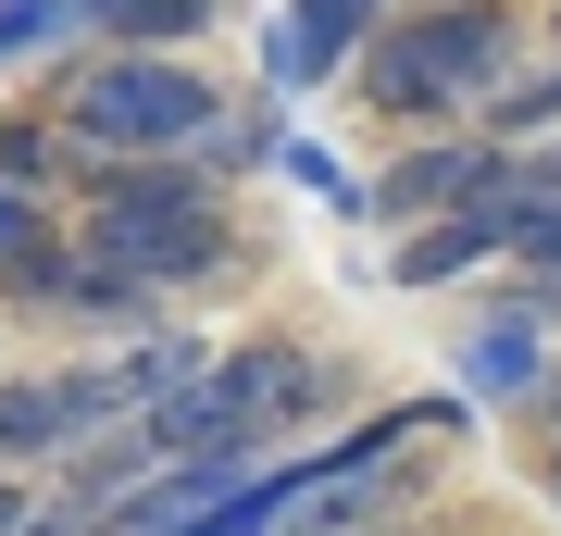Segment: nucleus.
I'll return each mask as SVG.
<instances>
[{
  "instance_id": "nucleus-1",
  "label": "nucleus",
  "mask_w": 561,
  "mask_h": 536,
  "mask_svg": "<svg viewBox=\"0 0 561 536\" xmlns=\"http://www.w3.org/2000/svg\"><path fill=\"white\" fill-rule=\"evenodd\" d=\"M88 175H101V199H88V262H113L125 287H201L225 275V262H250L238 250V225H225V199L187 175L175 150H88Z\"/></svg>"
},
{
  "instance_id": "nucleus-13",
  "label": "nucleus",
  "mask_w": 561,
  "mask_h": 536,
  "mask_svg": "<svg viewBox=\"0 0 561 536\" xmlns=\"http://www.w3.org/2000/svg\"><path fill=\"white\" fill-rule=\"evenodd\" d=\"M50 238V225H38V199H25L13 175H0V262H25V250H38Z\"/></svg>"
},
{
  "instance_id": "nucleus-9",
  "label": "nucleus",
  "mask_w": 561,
  "mask_h": 536,
  "mask_svg": "<svg viewBox=\"0 0 561 536\" xmlns=\"http://www.w3.org/2000/svg\"><path fill=\"white\" fill-rule=\"evenodd\" d=\"M76 437H88V412L62 375H0V461H62Z\"/></svg>"
},
{
  "instance_id": "nucleus-12",
  "label": "nucleus",
  "mask_w": 561,
  "mask_h": 536,
  "mask_svg": "<svg viewBox=\"0 0 561 536\" xmlns=\"http://www.w3.org/2000/svg\"><path fill=\"white\" fill-rule=\"evenodd\" d=\"M0 175H13V187H50L62 175V138H50V125H0Z\"/></svg>"
},
{
  "instance_id": "nucleus-14",
  "label": "nucleus",
  "mask_w": 561,
  "mask_h": 536,
  "mask_svg": "<svg viewBox=\"0 0 561 536\" xmlns=\"http://www.w3.org/2000/svg\"><path fill=\"white\" fill-rule=\"evenodd\" d=\"M0 536H25V487L13 475H0Z\"/></svg>"
},
{
  "instance_id": "nucleus-2",
  "label": "nucleus",
  "mask_w": 561,
  "mask_h": 536,
  "mask_svg": "<svg viewBox=\"0 0 561 536\" xmlns=\"http://www.w3.org/2000/svg\"><path fill=\"white\" fill-rule=\"evenodd\" d=\"M512 62H524V13H512V0H437V13L375 25V50H362V100H375L387 125L474 113V100L512 88Z\"/></svg>"
},
{
  "instance_id": "nucleus-4",
  "label": "nucleus",
  "mask_w": 561,
  "mask_h": 536,
  "mask_svg": "<svg viewBox=\"0 0 561 536\" xmlns=\"http://www.w3.org/2000/svg\"><path fill=\"white\" fill-rule=\"evenodd\" d=\"M213 113H225L213 76H187L175 50H138V38H113L76 88H62V138L76 150H201Z\"/></svg>"
},
{
  "instance_id": "nucleus-15",
  "label": "nucleus",
  "mask_w": 561,
  "mask_h": 536,
  "mask_svg": "<svg viewBox=\"0 0 561 536\" xmlns=\"http://www.w3.org/2000/svg\"><path fill=\"white\" fill-rule=\"evenodd\" d=\"M549 424H561V362H549Z\"/></svg>"
},
{
  "instance_id": "nucleus-10",
  "label": "nucleus",
  "mask_w": 561,
  "mask_h": 536,
  "mask_svg": "<svg viewBox=\"0 0 561 536\" xmlns=\"http://www.w3.org/2000/svg\"><path fill=\"white\" fill-rule=\"evenodd\" d=\"M88 25L101 38H138V50H175V38L213 25V0H88Z\"/></svg>"
},
{
  "instance_id": "nucleus-3",
  "label": "nucleus",
  "mask_w": 561,
  "mask_h": 536,
  "mask_svg": "<svg viewBox=\"0 0 561 536\" xmlns=\"http://www.w3.org/2000/svg\"><path fill=\"white\" fill-rule=\"evenodd\" d=\"M300 412H324V375L287 338H262V350H225V362H201L175 399L150 412V437H162V461H201V475H250L262 449L287 437Z\"/></svg>"
},
{
  "instance_id": "nucleus-6",
  "label": "nucleus",
  "mask_w": 561,
  "mask_h": 536,
  "mask_svg": "<svg viewBox=\"0 0 561 536\" xmlns=\"http://www.w3.org/2000/svg\"><path fill=\"white\" fill-rule=\"evenodd\" d=\"M375 25H387V0H287V25H275V88H324L337 62L375 50Z\"/></svg>"
},
{
  "instance_id": "nucleus-17",
  "label": "nucleus",
  "mask_w": 561,
  "mask_h": 536,
  "mask_svg": "<svg viewBox=\"0 0 561 536\" xmlns=\"http://www.w3.org/2000/svg\"><path fill=\"white\" fill-rule=\"evenodd\" d=\"M549 487H561V437H549Z\"/></svg>"
},
{
  "instance_id": "nucleus-8",
  "label": "nucleus",
  "mask_w": 561,
  "mask_h": 536,
  "mask_svg": "<svg viewBox=\"0 0 561 536\" xmlns=\"http://www.w3.org/2000/svg\"><path fill=\"white\" fill-rule=\"evenodd\" d=\"M461 387L474 399H549V312H486L461 338Z\"/></svg>"
},
{
  "instance_id": "nucleus-16",
  "label": "nucleus",
  "mask_w": 561,
  "mask_h": 536,
  "mask_svg": "<svg viewBox=\"0 0 561 536\" xmlns=\"http://www.w3.org/2000/svg\"><path fill=\"white\" fill-rule=\"evenodd\" d=\"M25 536H76V524H25Z\"/></svg>"
},
{
  "instance_id": "nucleus-18",
  "label": "nucleus",
  "mask_w": 561,
  "mask_h": 536,
  "mask_svg": "<svg viewBox=\"0 0 561 536\" xmlns=\"http://www.w3.org/2000/svg\"><path fill=\"white\" fill-rule=\"evenodd\" d=\"M549 38H561V25H549Z\"/></svg>"
},
{
  "instance_id": "nucleus-7",
  "label": "nucleus",
  "mask_w": 561,
  "mask_h": 536,
  "mask_svg": "<svg viewBox=\"0 0 561 536\" xmlns=\"http://www.w3.org/2000/svg\"><path fill=\"white\" fill-rule=\"evenodd\" d=\"M500 138H437V150H412V162H387V187H375V213L387 225H412V213H449V199H486L500 187Z\"/></svg>"
},
{
  "instance_id": "nucleus-5",
  "label": "nucleus",
  "mask_w": 561,
  "mask_h": 536,
  "mask_svg": "<svg viewBox=\"0 0 561 536\" xmlns=\"http://www.w3.org/2000/svg\"><path fill=\"white\" fill-rule=\"evenodd\" d=\"M500 250H512L500 199H449V213H412V225H400L387 275H400V287H461L474 262H500Z\"/></svg>"
},
{
  "instance_id": "nucleus-11",
  "label": "nucleus",
  "mask_w": 561,
  "mask_h": 536,
  "mask_svg": "<svg viewBox=\"0 0 561 536\" xmlns=\"http://www.w3.org/2000/svg\"><path fill=\"white\" fill-rule=\"evenodd\" d=\"M76 25H88V0H0V76L38 62V50H62Z\"/></svg>"
}]
</instances>
